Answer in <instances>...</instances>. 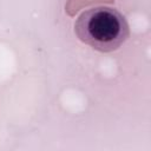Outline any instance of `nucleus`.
Segmentation results:
<instances>
[{
    "mask_svg": "<svg viewBox=\"0 0 151 151\" xmlns=\"http://www.w3.org/2000/svg\"><path fill=\"white\" fill-rule=\"evenodd\" d=\"M74 32L78 39L90 47L100 52H112L127 40L130 27L126 18L117 8L97 6L78 17Z\"/></svg>",
    "mask_w": 151,
    "mask_h": 151,
    "instance_id": "nucleus-1",
    "label": "nucleus"
}]
</instances>
